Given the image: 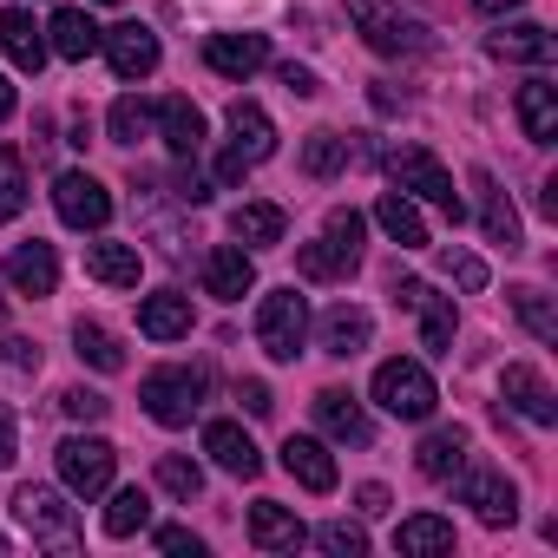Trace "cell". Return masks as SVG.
I'll use <instances>...</instances> for the list:
<instances>
[{
  "label": "cell",
  "instance_id": "26",
  "mask_svg": "<svg viewBox=\"0 0 558 558\" xmlns=\"http://www.w3.org/2000/svg\"><path fill=\"white\" fill-rule=\"evenodd\" d=\"M486 47H493V60H512V66H551V60H558V40H551L545 27H532V21L499 27Z\"/></svg>",
  "mask_w": 558,
  "mask_h": 558
},
{
  "label": "cell",
  "instance_id": "49",
  "mask_svg": "<svg viewBox=\"0 0 558 558\" xmlns=\"http://www.w3.org/2000/svg\"><path fill=\"white\" fill-rule=\"evenodd\" d=\"M8 362H14L21 375H40V349H34V342H8Z\"/></svg>",
  "mask_w": 558,
  "mask_h": 558
},
{
  "label": "cell",
  "instance_id": "7",
  "mask_svg": "<svg viewBox=\"0 0 558 558\" xmlns=\"http://www.w3.org/2000/svg\"><path fill=\"white\" fill-rule=\"evenodd\" d=\"M53 460H60V480H66V493H80V499H99V493L112 486L119 447H112V440H99V434H73V440H60V447H53Z\"/></svg>",
  "mask_w": 558,
  "mask_h": 558
},
{
  "label": "cell",
  "instance_id": "2",
  "mask_svg": "<svg viewBox=\"0 0 558 558\" xmlns=\"http://www.w3.org/2000/svg\"><path fill=\"white\" fill-rule=\"evenodd\" d=\"M349 21H355V34L381 60H401V53H421L427 47V27L401 8V0H349Z\"/></svg>",
  "mask_w": 558,
  "mask_h": 558
},
{
  "label": "cell",
  "instance_id": "35",
  "mask_svg": "<svg viewBox=\"0 0 558 558\" xmlns=\"http://www.w3.org/2000/svg\"><path fill=\"white\" fill-rule=\"evenodd\" d=\"M73 349H80V362H93L99 375H119L125 368V349H119V336L106 329V323H73Z\"/></svg>",
  "mask_w": 558,
  "mask_h": 558
},
{
  "label": "cell",
  "instance_id": "27",
  "mask_svg": "<svg viewBox=\"0 0 558 558\" xmlns=\"http://www.w3.org/2000/svg\"><path fill=\"white\" fill-rule=\"evenodd\" d=\"M138 336H151V342H178V336H191V296H184V290H158V296H145V303H138Z\"/></svg>",
  "mask_w": 558,
  "mask_h": 558
},
{
  "label": "cell",
  "instance_id": "34",
  "mask_svg": "<svg viewBox=\"0 0 558 558\" xmlns=\"http://www.w3.org/2000/svg\"><path fill=\"white\" fill-rule=\"evenodd\" d=\"M395 551L408 558H434V551H453V519H434V512H414L395 525Z\"/></svg>",
  "mask_w": 558,
  "mask_h": 558
},
{
  "label": "cell",
  "instance_id": "40",
  "mask_svg": "<svg viewBox=\"0 0 558 558\" xmlns=\"http://www.w3.org/2000/svg\"><path fill=\"white\" fill-rule=\"evenodd\" d=\"M342 165H349V138H342V132H329V125H323V132H310V145H303V171H310V178H336Z\"/></svg>",
  "mask_w": 558,
  "mask_h": 558
},
{
  "label": "cell",
  "instance_id": "52",
  "mask_svg": "<svg viewBox=\"0 0 558 558\" xmlns=\"http://www.w3.org/2000/svg\"><path fill=\"white\" fill-rule=\"evenodd\" d=\"M14 440H21V427H14V414H8V408H0V466L14 460Z\"/></svg>",
  "mask_w": 558,
  "mask_h": 558
},
{
  "label": "cell",
  "instance_id": "17",
  "mask_svg": "<svg viewBox=\"0 0 558 558\" xmlns=\"http://www.w3.org/2000/svg\"><path fill=\"white\" fill-rule=\"evenodd\" d=\"M499 395H506L532 427H551V421H558V395H551V388H545V375H538V368H525V362H512V368L499 375Z\"/></svg>",
  "mask_w": 558,
  "mask_h": 558
},
{
  "label": "cell",
  "instance_id": "29",
  "mask_svg": "<svg viewBox=\"0 0 558 558\" xmlns=\"http://www.w3.org/2000/svg\"><path fill=\"white\" fill-rule=\"evenodd\" d=\"M230 151H243L250 165H263L276 151V125H269V112L256 99H236L230 106Z\"/></svg>",
  "mask_w": 558,
  "mask_h": 558
},
{
  "label": "cell",
  "instance_id": "51",
  "mask_svg": "<svg viewBox=\"0 0 558 558\" xmlns=\"http://www.w3.org/2000/svg\"><path fill=\"white\" fill-rule=\"evenodd\" d=\"M355 506H362L368 519H375V512H388V486H375V480H368V486L355 493Z\"/></svg>",
  "mask_w": 558,
  "mask_h": 558
},
{
  "label": "cell",
  "instance_id": "13",
  "mask_svg": "<svg viewBox=\"0 0 558 558\" xmlns=\"http://www.w3.org/2000/svg\"><path fill=\"white\" fill-rule=\"evenodd\" d=\"M0 276L21 290V296H53L60 290V256H53V243H14L8 250V263H0Z\"/></svg>",
  "mask_w": 558,
  "mask_h": 558
},
{
  "label": "cell",
  "instance_id": "36",
  "mask_svg": "<svg viewBox=\"0 0 558 558\" xmlns=\"http://www.w3.org/2000/svg\"><path fill=\"white\" fill-rule=\"evenodd\" d=\"M145 525H151V493H145V486H119L112 506H106V532H112V538H132V532H145Z\"/></svg>",
  "mask_w": 558,
  "mask_h": 558
},
{
  "label": "cell",
  "instance_id": "42",
  "mask_svg": "<svg viewBox=\"0 0 558 558\" xmlns=\"http://www.w3.org/2000/svg\"><path fill=\"white\" fill-rule=\"evenodd\" d=\"M310 538H316L329 558H362V551H368V532H362V525H349V519H329V525H316Z\"/></svg>",
  "mask_w": 558,
  "mask_h": 558
},
{
  "label": "cell",
  "instance_id": "39",
  "mask_svg": "<svg viewBox=\"0 0 558 558\" xmlns=\"http://www.w3.org/2000/svg\"><path fill=\"white\" fill-rule=\"evenodd\" d=\"M106 132H112V145H138V138L151 132V106H145L138 93L112 99V112H106Z\"/></svg>",
  "mask_w": 558,
  "mask_h": 558
},
{
  "label": "cell",
  "instance_id": "48",
  "mask_svg": "<svg viewBox=\"0 0 558 558\" xmlns=\"http://www.w3.org/2000/svg\"><path fill=\"white\" fill-rule=\"evenodd\" d=\"M243 171H250L243 151H223V158H217V184H243Z\"/></svg>",
  "mask_w": 558,
  "mask_h": 558
},
{
  "label": "cell",
  "instance_id": "24",
  "mask_svg": "<svg viewBox=\"0 0 558 558\" xmlns=\"http://www.w3.org/2000/svg\"><path fill=\"white\" fill-rule=\"evenodd\" d=\"M0 53H8L21 73H40L53 47H47V34L34 27V14H27V8H8V14H0Z\"/></svg>",
  "mask_w": 558,
  "mask_h": 558
},
{
  "label": "cell",
  "instance_id": "28",
  "mask_svg": "<svg viewBox=\"0 0 558 558\" xmlns=\"http://www.w3.org/2000/svg\"><path fill=\"white\" fill-rule=\"evenodd\" d=\"M368 336H375V316H368V310H355V303H336V310L323 316V355H336V362L362 355V349H368Z\"/></svg>",
  "mask_w": 558,
  "mask_h": 558
},
{
  "label": "cell",
  "instance_id": "44",
  "mask_svg": "<svg viewBox=\"0 0 558 558\" xmlns=\"http://www.w3.org/2000/svg\"><path fill=\"white\" fill-rule=\"evenodd\" d=\"M60 408H66L73 421H106V408H112V401H106L99 388H66V395H60Z\"/></svg>",
  "mask_w": 558,
  "mask_h": 558
},
{
  "label": "cell",
  "instance_id": "54",
  "mask_svg": "<svg viewBox=\"0 0 558 558\" xmlns=\"http://www.w3.org/2000/svg\"><path fill=\"white\" fill-rule=\"evenodd\" d=\"M480 14H506V8H519V0H473Z\"/></svg>",
  "mask_w": 558,
  "mask_h": 558
},
{
  "label": "cell",
  "instance_id": "22",
  "mask_svg": "<svg viewBox=\"0 0 558 558\" xmlns=\"http://www.w3.org/2000/svg\"><path fill=\"white\" fill-rule=\"evenodd\" d=\"M151 119H158V138L171 145V158H197V151H204V112H197L184 93H171Z\"/></svg>",
  "mask_w": 558,
  "mask_h": 558
},
{
  "label": "cell",
  "instance_id": "25",
  "mask_svg": "<svg viewBox=\"0 0 558 558\" xmlns=\"http://www.w3.org/2000/svg\"><path fill=\"white\" fill-rule=\"evenodd\" d=\"M138 269H145L138 243H86V276H93V283H106V290H138Z\"/></svg>",
  "mask_w": 558,
  "mask_h": 558
},
{
  "label": "cell",
  "instance_id": "33",
  "mask_svg": "<svg viewBox=\"0 0 558 558\" xmlns=\"http://www.w3.org/2000/svg\"><path fill=\"white\" fill-rule=\"evenodd\" d=\"M283 204H236L230 210V236L250 243V250H269V243H283Z\"/></svg>",
  "mask_w": 558,
  "mask_h": 558
},
{
  "label": "cell",
  "instance_id": "32",
  "mask_svg": "<svg viewBox=\"0 0 558 558\" xmlns=\"http://www.w3.org/2000/svg\"><path fill=\"white\" fill-rule=\"evenodd\" d=\"M375 223H381L401 250H427V223H421V210H414L408 191H381V197H375Z\"/></svg>",
  "mask_w": 558,
  "mask_h": 558
},
{
  "label": "cell",
  "instance_id": "47",
  "mask_svg": "<svg viewBox=\"0 0 558 558\" xmlns=\"http://www.w3.org/2000/svg\"><path fill=\"white\" fill-rule=\"evenodd\" d=\"M236 401H243V414H256V421H263V414H269V408H276V401H269V388H263V381H236Z\"/></svg>",
  "mask_w": 558,
  "mask_h": 558
},
{
  "label": "cell",
  "instance_id": "56",
  "mask_svg": "<svg viewBox=\"0 0 558 558\" xmlns=\"http://www.w3.org/2000/svg\"><path fill=\"white\" fill-rule=\"evenodd\" d=\"M99 8H119V0H99Z\"/></svg>",
  "mask_w": 558,
  "mask_h": 558
},
{
  "label": "cell",
  "instance_id": "38",
  "mask_svg": "<svg viewBox=\"0 0 558 558\" xmlns=\"http://www.w3.org/2000/svg\"><path fill=\"white\" fill-rule=\"evenodd\" d=\"M21 210H27V158L0 145V223H14Z\"/></svg>",
  "mask_w": 558,
  "mask_h": 558
},
{
  "label": "cell",
  "instance_id": "5",
  "mask_svg": "<svg viewBox=\"0 0 558 558\" xmlns=\"http://www.w3.org/2000/svg\"><path fill=\"white\" fill-rule=\"evenodd\" d=\"M303 342H310V303H303L296 290H269V296L256 303V349H263L269 362H296Z\"/></svg>",
  "mask_w": 558,
  "mask_h": 558
},
{
  "label": "cell",
  "instance_id": "30",
  "mask_svg": "<svg viewBox=\"0 0 558 558\" xmlns=\"http://www.w3.org/2000/svg\"><path fill=\"white\" fill-rule=\"evenodd\" d=\"M519 125L532 145H551L558 138V86L551 80H525L519 86Z\"/></svg>",
  "mask_w": 558,
  "mask_h": 558
},
{
  "label": "cell",
  "instance_id": "6",
  "mask_svg": "<svg viewBox=\"0 0 558 558\" xmlns=\"http://www.w3.org/2000/svg\"><path fill=\"white\" fill-rule=\"evenodd\" d=\"M434 401H440V388H434V375H427L421 362L395 355V362L375 368V408H381V414H395V421H427Z\"/></svg>",
  "mask_w": 558,
  "mask_h": 558
},
{
  "label": "cell",
  "instance_id": "37",
  "mask_svg": "<svg viewBox=\"0 0 558 558\" xmlns=\"http://www.w3.org/2000/svg\"><path fill=\"white\" fill-rule=\"evenodd\" d=\"M512 316L525 323L532 342H558V310H551L545 290H512Z\"/></svg>",
  "mask_w": 558,
  "mask_h": 558
},
{
  "label": "cell",
  "instance_id": "43",
  "mask_svg": "<svg viewBox=\"0 0 558 558\" xmlns=\"http://www.w3.org/2000/svg\"><path fill=\"white\" fill-rule=\"evenodd\" d=\"M440 269L453 276L460 290H486V263H480L473 250H440Z\"/></svg>",
  "mask_w": 558,
  "mask_h": 558
},
{
  "label": "cell",
  "instance_id": "10",
  "mask_svg": "<svg viewBox=\"0 0 558 558\" xmlns=\"http://www.w3.org/2000/svg\"><path fill=\"white\" fill-rule=\"evenodd\" d=\"M53 210H60V223H73V230H106V223H112V191H106L93 171H60V178H53Z\"/></svg>",
  "mask_w": 558,
  "mask_h": 558
},
{
  "label": "cell",
  "instance_id": "21",
  "mask_svg": "<svg viewBox=\"0 0 558 558\" xmlns=\"http://www.w3.org/2000/svg\"><path fill=\"white\" fill-rule=\"evenodd\" d=\"M99 40H106V27H99L86 8H60V14L47 21V47H53L60 60H93Z\"/></svg>",
  "mask_w": 558,
  "mask_h": 558
},
{
  "label": "cell",
  "instance_id": "4",
  "mask_svg": "<svg viewBox=\"0 0 558 558\" xmlns=\"http://www.w3.org/2000/svg\"><path fill=\"white\" fill-rule=\"evenodd\" d=\"M138 401H145V414H151L158 427H191V414L204 408V368H184V362L151 368V375L138 381Z\"/></svg>",
  "mask_w": 558,
  "mask_h": 558
},
{
  "label": "cell",
  "instance_id": "55",
  "mask_svg": "<svg viewBox=\"0 0 558 558\" xmlns=\"http://www.w3.org/2000/svg\"><path fill=\"white\" fill-rule=\"evenodd\" d=\"M0 558H8V532H0Z\"/></svg>",
  "mask_w": 558,
  "mask_h": 558
},
{
  "label": "cell",
  "instance_id": "23",
  "mask_svg": "<svg viewBox=\"0 0 558 558\" xmlns=\"http://www.w3.org/2000/svg\"><path fill=\"white\" fill-rule=\"evenodd\" d=\"M473 191H480V223H486V236L506 243V256L525 250V236H519V210H512V197L499 191V178H493V171H473Z\"/></svg>",
  "mask_w": 558,
  "mask_h": 558
},
{
  "label": "cell",
  "instance_id": "11",
  "mask_svg": "<svg viewBox=\"0 0 558 558\" xmlns=\"http://www.w3.org/2000/svg\"><path fill=\"white\" fill-rule=\"evenodd\" d=\"M395 303L421 316V349L427 355H453V296H434L414 276H395Z\"/></svg>",
  "mask_w": 558,
  "mask_h": 558
},
{
  "label": "cell",
  "instance_id": "50",
  "mask_svg": "<svg viewBox=\"0 0 558 558\" xmlns=\"http://www.w3.org/2000/svg\"><path fill=\"white\" fill-rule=\"evenodd\" d=\"M178 197H184V204H204V197H210V184H204L197 171H178Z\"/></svg>",
  "mask_w": 558,
  "mask_h": 558
},
{
  "label": "cell",
  "instance_id": "3",
  "mask_svg": "<svg viewBox=\"0 0 558 558\" xmlns=\"http://www.w3.org/2000/svg\"><path fill=\"white\" fill-rule=\"evenodd\" d=\"M388 178H395L401 191L427 197L440 217H453V223L466 217V204H460V191H453V171H447L427 145H395V151H388Z\"/></svg>",
  "mask_w": 558,
  "mask_h": 558
},
{
  "label": "cell",
  "instance_id": "31",
  "mask_svg": "<svg viewBox=\"0 0 558 558\" xmlns=\"http://www.w3.org/2000/svg\"><path fill=\"white\" fill-rule=\"evenodd\" d=\"M466 453H473V434H466V427H434V434L421 440V453H414V466H421L427 480H453Z\"/></svg>",
  "mask_w": 558,
  "mask_h": 558
},
{
  "label": "cell",
  "instance_id": "20",
  "mask_svg": "<svg viewBox=\"0 0 558 558\" xmlns=\"http://www.w3.org/2000/svg\"><path fill=\"white\" fill-rule=\"evenodd\" d=\"M204 453H210L223 473H236V480H256V473H263V453H256V440H250L236 421H210V427H204Z\"/></svg>",
  "mask_w": 558,
  "mask_h": 558
},
{
  "label": "cell",
  "instance_id": "14",
  "mask_svg": "<svg viewBox=\"0 0 558 558\" xmlns=\"http://www.w3.org/2000/svg\"><path fill=\"white\" fill-rule=\"evenodd\" d=\"M250 290H256V263H250V250H243V243H217V250L204 256V296L243 303Z\"/></svg>",
  "mask_w": 558,
  "mask_h": 558
},
{
  "label": "cell",
  "instance_id": "9",
  "mask_svg": "<svg viewBox=\"0 0 558 558\" xmlns=\"http://www.w3.org/2000/svg\"><path fill=\"white\" fill-rule=\"evenodd\" d=\"M14 519H21L40 545H53V551H73V545H80V512H73L53 486H21V493H14Z\"/></svg>",
  "mask_w": 558,
  "mask_h": 558
},
{
  "label": "cell",
  "instance_id": "53",
  "mask_svg": "<svg viewBox=\"0 0 558 558\" xmlns=\"http://www.w3.org/2000/svg\"><path fill=\"white\" fill-rule=\"evenodd\" d=\"M14 106H21V99H14V86H8V73H0V125H8V119H14Z\"/></svg>",
  "mask_w": 558,
  "mask_h": 558
},
{
  "label": "cell",
  "instance_id": "8",
  "mask_svg": "<svg viewBox=\"0 0 558 558\" xmlns=\"http://www.w3.org/2000/svg\"><path fill=\"white\" fill-rule=\"evenodd\" d=\"M460 506H473L486 525H512L519 519V486L506 480V466H493V460H460Z\"/></svg>",
  "mask_w": 558,
  "mask_h": 558
},
{
  "label": "cell",
  "instance_id": "18",
  "mask_svg": "<svg viewBox=\"0 0 558 558\" xmlns=\"http://www.w3.org/2000/svg\"><path fill=\"white\" fill-rule=\"evenodd\" d=\"M283 473L296 480V486H310V493H336V453L323 447V440H310V434H290L283 440Z\"/></svg>",
  "mask_w": 558,
  "mask_h": 558
},
{
  "label": "cell",
  "instance_id": "45",
  "mask_svg": "<svg viewBox=\"0 0 558 558\" xmlns=\"http://www.w3.org/2000/svg\"><path fill=\"white\" fill-rule=\"evenodd\" d=\"M276 80H283L296 99H316V93H323V86H316V73H310V66H296V60H290V66H276Z\"/></svg>",
  "mask_w": 558,
  "mask_h": 558
},
{
  "label": "cell",
  "instance_id": "46",
  "mask_svg": "<svg viewBox=\"0 0 558 558\" xmlns=\"http://www.w3.org/2000/svg\"><path fill=\"white\" fill-rule=\"evenodd\" d=\"M158 551H191V558H197V551H204V538H197L191 525H165V532H158Z\"/></svg>",
  "mask_w": 558,
  "mask_h": 558
},
{
  "label": "cell",
  "instance_id": "15",
  "mask_svg": "<svg viewBox=\"0 0 558 558\" xmlns=\"http://www.w3.org/2000/svg\"><path fill=\"white\" fill-rule=\"evenodd\" d=\"M204 66L223 73V80H250L269 66V40L263 34H210L204 40Z\"/></svg>",
  "mask_w": 558,
  "mask_h": 558
},
{
  "label": "cell",
  "instance_id": "1",
  "mask_svg": "<svg viewBox=\"0 0 558 558\" xmlns=\"http://www.w3.org/2000/svg\"><path fill=\"white\" fill-rule=\"evenodd\" d=\"M362 236H368V217L362 210H329L323 236L296 250V269L310 276V283H342V276L362 269Z\"/></svg>",
  "mask_w": 558,
  "mask_h": 558
},
{
  "label": "cell",
  "instance_id": "12",
  "mask_svg": "<svg viewBox=\"0 0 558 558\" xmlns=\"http://www.w3.org/2000/svg\"><path fill=\"white\" fill-rule=\"evenodd\" d=\"M99 53L112 60V73H119L125 86H132V80H151V73H158V34H151V27H138V21H125V27H106Z\"/></svg>",
  "mask_w": 558,
  "mask_h": 558
},
{
  "label": "cell",
  "instance_id": "41",
  "mask_svg": "<svg viewBox=\"0 0 558 558\" xmlns=\"http://www.w3.org/2000/svg\"><path fill=\"white\" fill-rule=\"evenodd\" d=\"M158 486H165L171 499H184V506H191V499L204 493V466H197V460H184V453H165V460H158Z\"/></svg>",
  "mask_w": 558,
  "mask_h": 558
},
{
  "label": "cell",
  "instance_id": "19",
  "mask_svg": "<svg viewBox=\"0 0 558 558\" xmlns=\"http://www.w3.org/2000/svg\"><path fill=\"white\" fill-rule=\"evenodd\" d=\"M316 421H323L329 440H349V447H368V440H375V421H368L362 401L342 395V388H323V395H316Z\"/></svg>",
  "mask_w": 558,
  "mask_h": 558
},
{
  "label": "cell",
  "instance_id": "16",
  "mask_svg": "<svg viewBox=\"0 0 558 558\" xmlns=\"http://www.w3.org/2000/svg\"><path fill=\"white\" fill-rule=\"evenodd\" d=\"M250 545L256 551H296V545H310V525L283 499H256L250 506Z\"/></svg>",
  "mask_w": 558,
  "mask_h": 558
}]
</instances>
